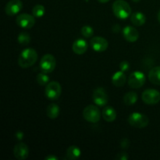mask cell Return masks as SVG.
I'll use <instances>...</instances> for the list:
<instances>
[{"mask_svg": "<svg viewBox=\"0 0 160 160\" xmlns=\"http://www.w3.org/2000/svg\"><path fill=\"white\" fill-rule=\"evenodd\" d=\"M38 53L34 48H28L23 50L18 59V64L21 68H29L34 65L38 60Z\"/></svg>", "mask_w": 160, "mask_h": 160, "instance_id": "6da1fadb", "label": "cell"}, {"mask_svg": "<svg viewBox=\"0 0 160 160\" xmlns=\"http://www.w3.org/2000/svg\"><path fill=\"white\" fill-rule=\"evenodd\" d=\"M112 12L117 18L125 20L131 16V7L124 0H116L112 4Z\"/></svg>", "mask_w": 160, "mask_h": 160, "instance_id": "7a4b0ae2", "label": "cell"}, {"mask_svg": "<svg viewBox=\"0 0 160 160\" xmlns=\"http://www.w3.org/2000/svg\"><path fill=\"white\" fill-rule=\"evenodd\" d=\"M128 123L130 125L136 128H146L149 123V119L146 115L141 112H133L128 117Z\"/></svg>", "mask_w": 160, "mask_h": 160, "instance_id": "3957f363", "label": "cell"}, {"mask_svg": "<svg viewBox=\"0 0 160 160\" xmlns=\"http://www.w3.org/2000/svg\"><path fill=\"white\" fill-rule=\"evenodd\" d=\"M83 117L86 121L89 123H98L101 119V112L99 109L95 105H89L83 110Z\"/></svg>", "mask_w": 160, "mask_h": 160, "instance_id": "277c9868", "label": "cell"}, {"mask_svg": "<svg viewBox=\"0 0 160 160\" xmlns=\"http://www.w3.org/2000/svg\"><path fill=\"white\" fill-rule=\"evenodd\" d=\"M45 93L48 99L57 100L62 94V87L57 81H51L45 86Z\"/></svg>", "mask_w": 160, "mask_h": 160, "instance_id": "5b68a950", "label": "cell"}, {"mask_svg": "<svg viewBox=\"0 0 160 160\" xmlns=\"http://www.w3.org/2000/svg\"><path fill=\"white\" fill-rule=\"evenodd\" d=\"M40 69L42 72L50 73L55 70L56 66V58L52 54H45L40 61Z\"/></svg>", "mask_w": 160, "mask_h": 160, "instance_id": "8992f818", "label": "cell"}, {"mask_svg": "<svg viewBox=\"0 0 160 160\" xmlns=\"http://www.w3.org/2000/svg\"><path fill=\"white\" fill-rule=\"evenodd\" d=\"M146 81L145 73L142 71H134L128 78V85L132 88H140Z\"/></svg>", "mask_w": 160, "mask_h": 160, "instance_id": "52a82bcc", "label": "cell"}, {"mask_svg": "<svg viewBox=\"0 0 160 160\" xmlns=\"http://www.w3.org/2000/svg\"><path fill=\"white\" fill-rule=\"evenodd\" d=\"M142 101L147 105H156L160 101V92L156 89H146L142 95Z\"/></svg>", "mask_w": 160, "mask_h": 160, "instance_id": "ba28073f", "label": "cell"}, {"mask_svg": "<svg viewBox=\"0 0 160 160\" xmlns=\"http://www.w3.org/2000/svg\"><path fill=\"white\" fill-rule=\"evenodd\" d=\"M92 100L98 106L102 107L108 103V95L103 88H97L93 91Z\"/></svg>", "mask_w": 160, "mask_h": 160, "instance_id": "9c48e42d", "label": "cell"}, {"mask_svg": "<svg viewBox=\"0 0 160 160\" xmlns=\"http://www.w3.org/2000/svg\"><path fill=\"white\" fill-rule=\"evenodd\" d=\"M17 24L23 29H31L35 23V19L34 16L28 13H22L17 17L16 19Z\"/></svg>", "mask_w": 160, "mask_h": 160, "instance_id": "30bf717a", "label": "cell"}, {"mask_svg": "<svg viewBox=\"0 0 160 160\" xmlns=\"http://www.w3.org/2000/svg\"><path fill=\"white\" fill-rule=\"evenodd\" d=\"M23 9V2L20 0H10L5 7V12L9 17L17 15Z\"/></svg>", "mask_w": 160, "mask_h": 160, "instance_id": "8fae6325", "label": "cell"}, {"mask_svg": "<svg viewBox=\"0 0 160 160\" xmlns=\"http://www.w3.org/2000/svg\"><path fill=\"white\" fill-rule=\"evenodd\" d=\"M90 44L92 49L95 50V52H98L106 51L109 46L108 41L104 38L98 37V36L92 38L90 41Z\"/></svg>", "mask_w": 160, "mask_h": 160, "instance_id": "7c38bea8", "label": "cell"}, {"mask_svg": "<svg viewBox=\"0 0 160 160\" xmlns=\"http://www.w3.org/2000/svg\"><path fill=\"white\" fill-rule=\"evenodd\" d=\"M14 156L18 160H24L28 159L29 156V148L25 143L20 142L17 144L13 148Z\"/></svg>", "mask_w": 160, "mask_h": 160, "instance_id": "4fadbf2b", "label": "cell"}, {"mask_svg": "<svg viewBox=\"0 0 160 160\" xmlns=\"http://www.w3.org/2000/svg\"><path fill=\"white\" fill-rule=\"evenodd\" d=\"M123 38L128 42H135L139 38V33L135 28L127 26L123 29Z\"/></svg>", "mask_w": 160, "mask_h": 160, "instance_id": "5bb4252c", "label": "cell"}, {"mask_svg": "<svg viewBox=\"0 0 160 160\" xmlns=\"http://www.w3.org/2000/svg\"><path fill=\"white\" fill-rule=\"evenodd\" d=\"M88 45L84 39H77L74 41L72 45V49L73 52L77 55H83L87 52Z\"/></svg>", "mask_w": 160, "mask_h": 160, "instance_id": "9a60e30c", "label": "cell"}, {"mask_svg": "<svg viewBox=\"0 0 160 160\" xmlns=\"http://www.w3.org/2000/svg\"><path fill=\"white\" fill-rule=\"evenodd\" d=\"M127 81V77L124 72L117 71L112 76V83L116 87H123Z\"/></svg>", "mask_w": 160, "mask_h": 160, "instance_id": "2e32d148", "label": "cell"}, {"mask_svg": "<svg viewBox=\"0 0 160 160\" xmlns=\"http://www.w3.org/2000/svg\"><path fill=\"white\" fill-rule=\"evenodd\" d=\"M102 117L106 122H113L114 120L117 119V112H116L115 109L112 106H106L103 109L102 112Z\"/></svg>", "mask_w": 160, "mask_h": 160, "instance_id": "e0dca14e", "label": "cell"}, {"mask_svg": "<svg viewBox=\"0 0 160 160\" xmlns=\"http://www.w3.org/2000/svg\"><path fill=\"white\" fill-rule=\"evenodd\" d=\"M148 80L156 85H160V66L153 67L148 73Z\"/></svg>", "mask_w": 160, "mask_h": 160, "instance_id": "ac0fdd59", "label": "cell"}, {"mask_svg": "<svg viewBox=\"0 0 160 160\" xmlns=\"http://www.w3.org/2000/svg\"><path fill=\"white\" fill-rule=\"evenodd\" d=\"M131 21L134 26L140 27L145 24L146 21V17L144 13L141 12H136L131 14Z\"/></svg>", "mask_w": 160, "mask_h": 160, "instance_id": "d6986e66", "label": "cell"}, {"mask_svg": "<svg viewBox=\"0 0 160 160\" xmlns=\"http://www.w3.org/2000/svg\"><path fill=\"white\" fill-rule=\"evenodd\" d=\"M59 112H60V109L59 106L56 103H52V104L48 105L46 109V114L47 117L50 119H56L59 115Z\"/></svg>", "mask_w": 160, "mask_h": 160, "instance_id": "ffe728a7", "label": "cell"}, {"mask_svg": "<svg viewBox=\"0 0 160 160\" xmlns=\"http://www.w3.org/2000/svg\"><path fill=\"white\" fill-rule=\"evenodd\" d=\"M81 156V151L79 147L76 145H71L67 149V157L69 159L74 160L79 159Z\"/></svg>", "mask_w": 160, "mask_h": 160, "instance_id": "44dd1931", "label": "cell"}, {"mask_svg": "<svg viewBox=\"0 0 160 160\" xmlns=\"http://www.w3.org/2000/svg\"><path fill=\"white\" fill-rule=\"evenodd\" d=\"M138 98V95L135 92H128L123 96V102L127 106H133L135 104Z\"/></svg>", "mask_w": 160, "mask_h": 160, "instance_id": "7402d4cb", "label": "cell"}, {"mask_svg": "<svg viewBox=\"0 0 160 160\" xmlns=\"http://www.w3.org/2000/svg\"><path fill=\"white\" fill-rule=\"evenodd\" d=\"M45 6L41 4H37L34 6L32 9L33 16L36 18H41L45 15Z\"/></svg>", "mask_w": 160, "mask_h": 160, "instance_id": "603a6c76", "label": "cell"}, {"mask_svg": "<svg viewBox=\"0 0 160 160\" xmlns=\"http://www.w3.org/2000/svg\"><path fill=\"white\" fill-rule=\"evenodd\" d=\"M36 78H37L38 84L41 86H46L49 83V77L48 73H44V72L39 73Z\"/></svg>", "mask_w": 160, "mask_h": 160, "instance_id": "cb8c5ba5", "label": "cell"}, {"mask_svg": "<svg viewBox=\"0 0 160 160\" xmlns=\"http://www.w3.org/2000/svg\"><path fill=\"white\" fill-rule=\"evenodd\" d=\"M30 41H31V36L28 32L20 33L17 37V42L22 45H28L30 43Z\"/></svg>", "mask_w": 160, "mask_h": 160, "instance_id": "d4e9b609", "label": "cell"}, {"mask_svg": "<svg viewBox=\"0 0 160 160\" xmlns=\"http://www.w3.org/2000/svg\"><path fill=\"white\" fill-rule=\"evenodd\" d=\"M81 31L82 35L84 36V38H87L92 37L94 34L93 28L91 26H88V25H85V26L83 27V28H81Z\"/></svg>", "mask_w": 160, "mask_h": 160, "instance_id": "484cf974", "label": "cell"}, {"mask_svg": "<svg viewBox=\"0 0 160 160\" xmlns=\"http://www.w3.org/2000/svg\"><path fill=\"white\" fill-rule=\"evenodd\" d=\"M120 69L121 71L124 72V73L128 71V70L130 69V63L127 60L122 61L120 63Z\"/></svg>", "mask_w": 160, "mask_h": 160, "instance_id": "4316f807", "label": "cell"}, {"mask_svg": "<svg viewBox=\"0 0 160 160\" xmlns=\"http://www.w3.org/2000/svg\"><path fill=\"white\" fill-rule=\"evenodd\" d=\"M130 140L128 138H123L122 139L121 142H120V146L123 149H127V148H129L130 146Z\"/></svg>", "mask_w": 160, "mask_h": 160, "instance_id": "83f0119b", "label": "cell"}, {"mask_svg": "<svg viewBox=\"0 0 160 160\" xmlns=\"http://www.w3.org/2000/svg\"><path fill=\"white\" fill-rule=\"evenodd\" d=\"M129 159V156H128V153L126 152H121L120 154H118L116 157V159H119V160H128Z\"/></svg>", "mask_w": 160, "mask_h": 160, "instance_id": "f1b7e54d", "label": "cell"}, {"mask_svg": "<svg viewBox=\"0 0 160 160\" xmlns=\"http://www.w3.org/2000/svg\"><path fill=\"white\" fill-rule=\"evenodd\" d=\"M45 159V160H58L59 159V158H58L56 156H55V155L52 154V155H48V156H46Z\"/></svg>", "mask_w": 160, "mask_h": 160, "instance_id": "f546056e", "label": "cell"}, {"mask_svg": "<svg viewBox=\"0 0 160 160\" xmlns=\"http://www.w3.org/2000/svg\"><path fill=\"white\" fill-rule=\"evenodd\" d=\"M98 1L101 3H106V2H108L109 0H98Z\"/></svg>", "mask_w": 160, "mask_h": 160, "instance_id": "4dcf8cb0", "label": "cell"}, {"mask_svg": "<svg viewBox=\"0 0 160 160\" xmlns=\"http://www.w3.org/2000/svg\"><path fill=\"white\" fill-rule=\"evenodd\" d=\"M157 18H158V20H159V23H160V10L159 11V12H158Z\"/></svg>", "mask_w": 160, "mask_h": 160, "instance_id": "1f68e13d", "label": "cell"}, {"mask_svg": "<svg viewBox=\"0 0 160 160\" xmlns=\"http://www.w3.org/2000/svg\"><path fill=\"white\" fill-rule=\"evenodd\" d=\"M133 2H139L140 0H132Z\"/></svg>", "mask_w": 160, "mask_h": 160, "instance_id": "d6a6232c", "label": "cell"}]
</instances>
